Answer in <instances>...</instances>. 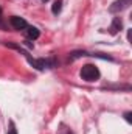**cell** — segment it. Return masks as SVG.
<instances>
[{"mask_svg": "<svg viewBox=\"0 0 132 134\" xmlns=\"http://www.w3.org/2000/svg\"><path fill=\"white\" fill-rule=\"evenodd\" d=\"M42 2H47V0H42Z\"/></svg>", "mask_w": 132, "mask_h": 134, "instance_id": "30bf717a", "label": "cell"}, {"mask_svg": "<svg viewBox=\"0 0 132 134\" xmlns=\"http://www.w3.org/2000/svg\"><path fill=\"white\" fill-rule=\"evenodd\" d=\"M121 27H123L121 19H120V17H115V19H113V22H112V25H110V33L115 34L118 30H121Z\"/></svg>", "mask_w": 132, "mask_h": 134, "instance_id": "277c9868", "label": "cell"}, {"mask_svg": "<svg viewBox=\"0 0 132 134\" xmlns=\"http://www.w3.org/2000/svg\"><path fill=\"white\" fill-rule=\"evenodd\" d=\"M8 134H17V131H16V128H14V125H13V123H11V128H9Z\"/></svg>", "mask_w": 132, "mask_h": 134, "instance_id": "52a82bcc", "label": "cell"}, {"mask_svg": "<svg viewBox=\"0 0 132 134\" xmlns=\"http://www.w3.org/2000/svg\"><path fill=\"white\" fill-rule=\"evenodd\" d=\"M61 5H62V2H61V0H58V2H55V3H53V8H51L53 14H58V13L61 11Z\"/></svg>", "mask_w": 132, "mask_h": 134, "instance_id": "8992f818", "label": "cell"}, {"mask_svg": "<svg viewBox=\"0 0 132 134\" xmlns=\"http://www.w3.org/2000/svg\"><path fill=\"white\" fill-rule=\"evenodd\" d=\"M131 5V0H117L112 6H110V13H118V11H123L124 8H128Z\"/></svg>", "mask_w": 132, "mask_h": 134, "instance_id": "3957f363", "label": "cell"}, {"mask_svg": "<svg viewBox=\"0 0 132 134\" xmlns=\"http://www.w3.org/2000/svg\"><path fill=\"white\" fill-rule=\"evenodd\" d=\"M27 34H28L30 39H37V37H39V30L34 28V27H28V28H27Z\"/></svg>", "mask_w": 132, "mask_h": 134, "instance_id": "5b68a950", "label": "cell"}, {"mask_svg": "<svg viewBox=\"0 0 132 134\" xmlns=\"http://www.w3.org/2000/svg\"><path fill=\"white\" fill-rule=\"evenodd\" d=\"M0 16H2V8H0Z\"/></svg>", "mask_w": 132, "mask_h": 134, "instance_id": "9c48e42d", "label": "cell"}, {"mask_svg": "<svg viewBox=\"0 0 132 134\" xmlns=\"http://www.w3.org/2000/svg\"><path fill=\"white\" fill-rule=\"evenodd\" d=\"M9 22H11V25H13L16 30H25V28H28L27 20L22 19V17H19V16H13V17L9 19Z\"/></svg>", "mask_w": 132, "mask_h": 134, "instance_id": "7a4b0ae2", "label": "cell"}, {"mask_svg": "<svg viewBox=\"0 0 132 134\" xmlns=\"http://www.w3.org/2000/svg\"><path fill=\"white\" fill-rule=\"evenodd\" d=\"M79 75H81V78L84 81L92 83V81H97L99 78V70H98V67H95L93 64H86V66H82Z\"/></svg>", "mask_w": 132, "mask_h": 134, "instance_id": "6da1fadb", "label": "cell"}, {"mask_svg": "<svg viewBox=\"0 0 132 134\" xmlns=\"http://www.w3.org/2000/svg\"><path fill=\"white\" fill-rule=\"evenodd\" d=\"M124 117H126V120H128L129 123H132V119H131V112H126V114H124Z\"/></svg>", "mask_w": 132, "mask_h": 134, "instance_id": "ba28073f", "label": "cell"}]
</instances>
